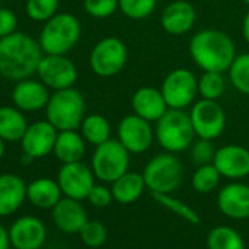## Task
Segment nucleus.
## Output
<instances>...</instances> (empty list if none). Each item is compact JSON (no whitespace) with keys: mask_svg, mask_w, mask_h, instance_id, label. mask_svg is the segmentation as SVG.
I'll return each instance as SVG.
<instances>
[{"mask_svg":"<svg viewBox=\"0 0 249 249\" xmlns=\"http://www.w3.org/2000/svg\"><path fill=\"white\" fill-rule=\"evenodd\" d=\"M145 188L147 185L142 173L129 170L111 183L113 198L119 204H132L138 201Z\"/></svg>","mask_w":249,"mask_h":249,"instance_id":"393cba45","label":"nucleus"},{"mask_svg":"<svg viewBox=\"0 0 249 249\" xmlns=\"http://www.w3.org/2000/svg\"><path fill=\"white\" fill-rule=\"evenodd\" d=\"M156 138L151 122L132 113L120 119L117 124V140L131 154H142L150 150Z\"/></svg>","mask_w":249,"mask_h":249,"instance_id":"9b49d317","label":"nucleus"},{"mask_svg":"<svg viewBox=\"0 0 249 249\" xmlns=\"http://www.w3.org/2000/svg\"><path fill=\"white\" fill-rule=\"evenodd\" d=\"M9 246H11L9 231L0 224V249H9Z\"/></svg>","mask_w":249,"mask_h":249,"instance_id":"ea45409f","label":"nucleus"},{"mask_svg":"<svg viewBox=\"0 0 249 249\" xmlns=\"http://www.w3.org/2000/svg\"><path fill=\"white\" fill-rule=\"evenodd\" d=\"M189 54L204 72H227L234 60L236 49L229 34L220 30H201L189 41Z\"/></svg>","mask_w":249,"mask_h":249,"instance_id":"f03ea898","label":"nucleus"},{"mask_svg":"<svg viewBox=\"0 0 249 249\" xmlns=\"http://www.w3.org/2000/svg\"><path fill=\"white\" fill-rule=\"evenodd\" d=\"M196 21V11L188 0H173L167 3L160 17L161 28L170 36H183L189 33Z\"/></svg>","mask_w":249,"mask_h":249,"instance_id":"a211bd4d","label":"nucleus"},{"mask_svg":"<svg viewBox=\"0 0 249 249\" xmlns=\"http://www.w3.org/2000/svg\"><path fill=\"white\" fill-rule=\"evenodd\" d=\"M207 249H245V242L233 227L217 226L207 236Z\"/></svg>","mask_w":249,"mask_h":249,"instance_id":"cd10ccee","label":"nucleus"},{"mask_svg":"<svg viewBox=\"0 0 249 249\" xmlns=\"http://www.w3.org/2000/svg\"><path fill=\"white\" fill-rule=\"evenodd\" d=\"M44 110L57 131H78L85 117V100L79 89L71 87L54 91Z\"/></svg>","mask_w":249,"mask_h":249,"instance_id":"39448f33","label":"nucleus"},{"mask_svg":"<svg viewBox=\"0 0 249 249\" xmlns=\"http://www.w3.org/2000/svg\"><path fill=\"white\" fill-rule=\"evenodd\" d=\"M189 117L196 138L214 141L226 129V113L215 100H198L191 106Z\"/></svg>","mask_w":249,"mask_h":249,"instance_id":"9d476101","label":"nucleus"},{"mask_svg":"<svg viewBox=\"0 0 249 249\" xmlns=\"http://www.w3.org/2000/svg\"><path fill=\"white\" fill-rule=\"evenodd\" d=\"M60 0H27L25 14L34 22H47L59 11Z\"/></svg>","mask_w":249,"mask_h":249,"instance_id":"72a5a7b5","label":"nucleus"},{"mask_svg":"<svg viewBox=\"0 0 249 249\" xmlns=\"http://www.w3.org/2000/svg\"><path fill=\"white\" fill-rule=\"evenodd\" d=\"M37 76L46 87L59 91L75 85L78 69L66 54H44L38 65Z\"/></svg>","mask_w":249,"mask_h":249,"instance_id":"f8f14e48","label":"nucleus"},{"mask_svg":"<svg viewBox=\"0 0 249 249\" xmlns=\"http://www.w3.org/2000/svg\"><path fill=\"white\" fill-rule=\"evenodd\" d=\"M153 198L160 205H163L166 210L172 211L173 214H176L182 220L188 221L189 224H199L201 223V217L198 215V213L191 205H188L186 202L172 196L170 194H153Z\"/></svg>","mask_w":249,"mask_h":249,"instance_id":"7c9ffc66","label":"nucleus"},{"mask_svg":"<svg viewBox=\"0 0 249 249\" xmlns=\"http://www.w3.org/2000/svg\"><path fill=\"white\" fill-rule=\"evenodd\" d=\"M44 52L34 37L17 31L0 38V75L18 82L37 73Z\"/></svg>","mask_w":249,"mask_h":249,"instance_id":"f257e3e1","label":"nucleus"},{"mask_svg":"<svg viewBox=\"0 0 249 249\" xmlns=\"http://www.w3.org/2000/svg\"><path fill=\"white\" fill-rule=\"evenodd\" d=\"M227 72L231 87L240 94L249 95V53L237 54Z\"/></svg>","mask_w":249,"mask_h":249,"instance_id":"c756f323","label":"nucleus"},{"mask_svg":"<svg viewBox=\"0 0 249 249\" xmlns=\"http://www.w3.org/2000/svg\"><path fill=\"white\" fill-rule=\"evenodd\" d=\"M218 210L230 218L243 220L249 217V185L233 182L220 189L217 195Z\"/></svg>","mask_w":249,"mask_h":249,"instance_id":"6ab92c4d","label":"nucleus"},{"mask_svg":"<svg viewBox=\"0 0 249 249\" xmlns=\"http://www.w3.org/2000/svg\"><path fill=\"white\" fill-rule=\"evenodd\" d=\"M79 132L84 137V140L94 147L111 138V126L108 120L103 114H97V113L84 117L79 126Z\"/></svg>","mask_w":249,"mask_h":249,"instance_id":"bb28decb","label":"nucleus"},{"mask_svg":"<svg viewBox=\"0 0 249 249\" xmlns=\"http://www.w3.org/2000/svg\"><path fill=\"white\" fill-rule=\"evenodd\" d=\"M5 153H6V141L3 138H0V160L3 159Z\"/></svg>","mask_w":249,"mask_h":249,"instance_id":"79ce46f5","label":"nucleus"},{"mask_svg":"<svg viewBox=\"0 0 249 249\" xmlns=\"http://www.w3.org/2000/svg\"><path fill=\"white\" fill-rule=\"evenodd\" d=\"M119 0H84V11L95 19H106L116 14Z\"/></svg>","mask_w":249,"mask_h":249,"instance_id":"c9c22d12","label":"nucleus"},{"mask_svg":"<svg viewBox=\"0 0 249 249\" xmlns=\"http://www.w3.org/2000/svg\"><path fill=\"white\" fill-rule=\"evenodd\" d=\"M242 37L249 44V11L245 14L243 21H242Z\"/></svg>","mask_w":249,"mask_h":249,"instance_id":"a19ab883","label":"nucleus"},{"mask_svg":"<svg viewBox=\"0 0 249 249\" xmlns=\"http://www.w3.org/2000/svg\"><path fill=\"white\" fill-rule=\"evenodd\" d=\"M79 236L88 248H100L107 240V229L97 220H88L81 229Z\"/></svg>","mask_w":249,"mask_h":249,"instance_id":"f704fd0d","label":"nucleus"},{"mask_svg":"<svg viewBox=\"0 0 249 249\" xmlns=\"http://www.w3.org/2000/svg\"><path fill=\"white\" fill-rule=\"evenodd\" d=\"M57 182L65 196L82 201L87 199L91 188L95 185V175L82 161L66 163L57 173Z\"/></svg>","mask_w":249,"mask_h":249,"instance_id":"ddd939ff","label":"nucleus"},{"mask_svg":"<svg viewBox=\"0 0 249 249\" xmlns=\"http://www.w3.org/2000/svg\"><path fill=\"white\" fill-rule=\"evenodd\" d=\"M131 153L119 140H108L95 147L91 157V169L95 178L104 183H113L129 170Z\"/></svg>","mask_w":249,"mask_h":249,"instance_id":"0eeeda50","label":"nucleus"},{"mask_svg":"<svg viewBox=\"0 0 249 249\" xmlns=\"http://www.w3.org/2000/svg\"><path fill=\"white\" fill-rule=\"evenodd\" d=\"M242 2H243L245 5H248V6H249V0H242Z\"/></svg>","mask_w":249,"mask_h":249,"instance_id":"37998d69","label":"nucleus"},{"mask_svg":"<svg viewBox=\"0 0 249 249\" xmlns=\"http://www.w3.org/2000/svg\"><path fill=\"white\" fill-rule=\"evenodd\" d=\"M128 47L120 38L110 36L101 38L91 49L89 68L100 78H113L119 75L128 62Z\"/></svg>","mask_w":249,"mask_h":249,"instance_id":"6e6552de","label":"nucleus"},{"mask_svg":"<svg viewBox=\"0 0 249 249\" xmlns=\"http://www.w3.org/2000/svg\"><path fill=\"white\" fill-rule=\"evenodd\" d=\"M157 2H161V0H157Z\"/></svg>","mask_w":249,"mask_h":249,"instance_id":"c03bdc74","label":"nucleus"},{"mask_svg":"<svg viewBox=\"0 0 249 249\" xmlns=\"http://www.w3.org/2000/svg\"><path fill=\"white\" fill-rule=\"evenodd\" d=\"M62 195L59 182L50 178H38L27 186V199L41 210H52L62 199Z\"/></svg>","mask_w":249,"mask_h":249,"instance_id":"5701e85b","label":"nucleus"},{"mask_svg":"<svg viewBox=\"0 0 249 249\" xmlns=\"http://www.w3.org/2000/svg\"><path fill=\"white\" fill-rule=\"evenodd\" d=\"M220 179L221 175L213 163L198 166L192 175V188L198 194H210L218 186Z\"/></svg>","mask_w":249,"mask_h":249,"instance_id":"2f4dec72","label":"nucleus"},{"mask_svg":"<svg viewBox=\"0 0 249 249\" xmlns=\"http://www.w3.org/2000/svg\"><path fill=\"white\" fill-rule=\"evenodd\" d=\"M157 3V0H119V11L129 19L141 21L154 14Z\"/></svg>","mask_w":249,"mask_h":249,"instance_id":"473e14b6","label":"nucleus"},{"mask_svg":"<svg viewBox=\"0 0 249 249\" xmlns=\"http://www.w3.org/2000/svg\"><path fill=\"white\" fill-rule=\"evenodd\" d=\"M47 237L44 223L34 215H24L9 229L11 245L15 249H40Z\"/></svg>","mask_w":249,"mask_h":249,"instance_id":"f3484780","label":"nucleus"},{"mask_svg":"<svg viewBox=\"0 0 249 249\" xmlns=\"http://www.w3.org/2000/svg\"><path fill=\"white\" fill-rule=\"evenodd\" d=\"M57 134L59 131L47 119L28 124L22 140L19 141L22 153L33 157L34 160L47 157L54 150Z\"/></svg>","mask_w":249,"mask_h":249,"instance_id":"4468645a","label":"nucleus"},{"mask_svg":"<svg viewBox=\"0 0 249 249\" xmlns=\"http://www.w3.org/2000/svg\"><path fill=\"white\" fill-rule=\"evenodd\" d=\"M142 176L151 194H172L182 183L183 166L176 154L164 151L147 163Z\"/></svg>","mask_w":249,"mask_h":249,"instance_id":"423d86ee","label":"nucleus"},{"mask_svg":"<svg viewBox=\"0 0 249 249\" xmlns=\"http://www.w3.org/2000/svg\"><path fill=\"white\" fill-rule=\"evenodd\" d=\"M18 17L9 8H0V38L17 33Z\"/></svg>","mask_w":249,"mask_h":249,"instance_id":"58836bf2","label":"nucleus"},{"mask_svg":"<svg viewBox=\"0 0 249 249\" xmlns=\"http://www.w3.org/2000/svg\"><path fill=\"white\" fill-rule=\"evenodd\" d=\"M215 151L217 150L214 148L213 141L198 138V141L192 142V145H191V159L196 166L210 164L214 160Z\"/></svg>","mask_w":249,"mask_h":249,"instance_id":"e433bc0d","label":"nucleus"},{"mask_svg":"<svg viewBox=\"0 0 249 249\" xmlns=\"http://www.w3.org/2000/svg\"><path fill=\"white\" fill-rule=\"evenodd\" d=\"M213 164L220 172L221 178L230 180H240L249 176V150L229 144L215 151Z\"/></svg>","mask_w":249,"mask_h":249,"instance_id":"2eb2a0df","label":"nucleus"},{"mask_svg":"<svg viewBox=\"0 0 249 249\" xmlns=\"http://www.w3.org/2000/svg\"><path fill=\"white\" fill-rule=\"evenodd\" d=\"M52 218L56 227L68 234H75L81 231L84 224L88 221L87 211L81 201L73 198H62L53 208H52Z\"/></svg>","mask_w":249,"mask_h":249,"instance_id":"aec40b11","label":"nucleus"},{"mask_svg":"<svg viewBox=\"0 0 249 249\" xmlns=\"http://www.w3.org/2000/svg\"><path fill=\"white\" fill-rule=\"evenodd\" d=\"M87 141L78 131H59L57 140L54 144L53 154L62 163H75L81 161L85 156Z\"/></svg>","mask_w":249,"mask_h":249,"instance_id":"b1692460","label":"nucleus"},{"mask_svg":"<svg viewBox=\"0 0 249 249\" xmlns=\"http://www.w3.org/2000/svg\"><path fill=\"white\" fill-rule=\"evenodd\" d=\"M131 106L135 114L151 123L157 122L169 110L161 89L154 87L138 88L131 98Z\"/></svg>","mask_w":249,"mask_h":249,"instance_id":"412c9836","label":"nucleus"},{"mask_svg":"<svg viewBox=\"0 0 249 249\" xmlns=\"http://www.w3.org/2000/svg\"><path fill=\"white\" fill-rule=\"evenodd\" d=\"M27 128L28 122L22 110L15 106H0V138L6 142H18Z\"/></svg>","mask_w":249,"mask_h":249,"instance_id":"a878e982","label":"nucleus"},{"mask_svg":"<svg viewBox=\"0 0 249 249\" xmlns=\"http://www.w3.org/2000/svg\"><path fill=\"white\" fill-rule=\"evenodd\" d=\"M227 88L226 78L221 72H204L198 78V95L205 100L218 101Z\"/></svg>","mask_w":249,"mask_h":249,"instance_id":"c85d7f7f","label":"nucleus"},{"mask_svg":"<svg viewBox=\"0 0 249 249\" xmlns=\"http://www.w3.org/2000/svg\"><path fill=\"white\" fill-rule=\"evenodd\" d=\"M160 89L169 108L186 110L198 95V78L189 69L178 68L166 75Z\"/></svg>","mask_w":249,"mask_h":249,"instance_id":"1a4fd4ad","label":"nucleus"},{"mask_svg":"<svg viewBox=\"0 0 249 249\" xmlns=\"http://www.w3.org/2000/svg\"><path fill=\"white\" fill-rule=\"evenodd\" d=\"M79 19L68 12H57L44 22L38 43L44 54H68L81 38Z\"/></svg>","mask_w":249,"mask_h":249,"instance_id":"20e7f679","label":"nucleus"},{"mask_svg":"<svg viewBox=\"0 0 249 249\" xmlns=\"http://www.w3.org/2000/svg\"><path fill=\"white\" fill-rule=\"evenodd\" d=\"M154 132L159 145L173 154L188 150L196 137L189 113L178 108H169L156 122Z\"/></svg>","mask_w":249,"mask_h":249,"instance_id":"7ed1b4c3","label":"nucleus"},{"mask_svg":"<svg viewBox=\"0 0 249 249\" xmlns=\"http://www.w3.org/2000/svg\"><path fill=\"white\" fill-rule=\"evenodd\" d=\"M87 199L89 201L91 205L97 207V208H104L108 207L111 204V201H114L113 198V192L111 188H107L104 185H94L87 196Z\"/></svg>","mask_w":249,"mask_h":249,"instance_id":"4c0bfd02","label":"nucleus"},{"mask_svg":"<svg viewBox=\"0 0 249 249\" xmlns=\"http://www.w3.org/2000/svg\"><path fill=\"white\" fill-rule=\"evenodd\" d=\"M27 183L14 173L0 175V217L12 215L27 199Z\"/></svg>","mask_w":249,"mask_h":249,"instance_id":"4be33fe9","label":"nucleus"},{"mask_svg":"<svg viewBox=\"0 0 249 249\" xmlns=\"http://www.w3.org/2000/svg\"><path fill=\"white\" fill-rule=\"evenodd\" d=\"M50 88L40 79L27 78L15 82L12 89V103L24 113H36L44 110L50 100Z\"/></svg>","mask_w":249,"mask_h":249,"instance_id":"dca6fc26","label":"nucleus"}]
</instances>
